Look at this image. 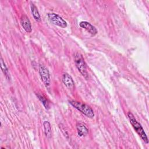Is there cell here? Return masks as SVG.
<instances>
[{
  "mask_svg": "<svg viewBox=\"0 0 149 149\" xmlns=\"http://www.w3.org/2000/svg\"><path fill=\"white\" fill-rule=\"evenodd\" d=\"M79 26L81 28L86 29L88 33H90L92 35H95L98 33L97 29L88 22H86V21L81 22L79 23Z\"/></svg>",
  "mask_w": 149,
  "mask_h": 149,
  "instance_id": "8",
  "label": "cell"
},
{
  "mask_svg": "<svg viewBox=\"0 0 149 149\" xmlns=\"http://www.w3.org/2000/svg\"><path fill=\"white\" fill-rule=\"evenodd\" d=\"M76 128L79 136L81 137L86 136L88 132V130L86 125L81 122H79L78 123H77Z\"/></svg>",
  "mask_w": 149,
  "mask_h": 149,
  "instance_id": "9",
  "label": "cell"
},
{
  "mask_svg": "<svg viewBox=\"0 0 149 149\" xmlns=\"http://www.w3.org/2000/svg\"><path fill=\"white\" fill-rule=\"evenodd\" d=\"M37 95L38 99L40 100V101L42 102V104L44 105V107H45V108L47 109H49V102H48V100L44 96H42L41 95L37 94Z\"/></svg>",
  "mask_w": 149,
  "mask_h": 149,
  "instance_id": "13",
  "label": "cell"
},
{
  "mask_svg": "<svg viewBox=\"0 0 149 149\" xmlns=\"http://www.w3.org/2000/svg\"><path fill=\"white\" fill-rule=\"evenodd\" d=\"M43 126H44L45 135L47 137L50 138L51 137V134H52L50 123L48 121H45L43 123Z\"/></svg>",
  "mask_w": 149,
  "mask_h": 149,
  "instance_id": "11",
  "label": "cell"
},
{
  "mask_svg": "<svg viewBox=\"0 0 149 149\" xmlns=\"http://www.w3.org/2000/svg\"><path fill=\"white\" fill-rule=\"evenodd\" d=\"M47 17L49 21L55 25H56L62 28H65L68 26L67 22L62 17L56 13H48Z\"/></svg>",
  "mask_w": 149,
  "mask_h": 149,
  "instance_id": "4",
  "label": "cell"
},
{
  "mask_svg": "<svg viewBox=\"0 0 149 149\" xmlns=\"http://www.w3.org/2000/svg\"><path fill=\"white\" fill-rule=\"evenodd\" d=\"M62 81L64 85L69 90H73L74 87V83L72 77L68 73H64L62 76Z\"/></svg>",
  "mask_w": 149,
  "mask_h": 149,
  "instance_id": "7",
  "label": "cell"
},
{
  "mask_svg": "<svg viewBox=\"0 0 149 149\" xmlns=\"http://www.w3.org/2000/svg\"><path fill=\"white\" fill-rule=\"evenodd\" d=\"M1 69L3 73V74L5 75V76L7 78H9V71L8 70V68L5 63V62L3 61V59L1 58Z\"/></svg>",
  "mask_w": 149,
  "mask_h": 149,
  "instance_id": "12",
  "label": "cell"
},
{
  "mask_svg": "<svg viewBox=\"0 0 149 149\" xmlns=\"http://www.w3.org/2000/svg\"><path fill=\"white\" fill-rule=\"evenodd\" d=\"M69 103L78 111L81 112L87 117L93 118L94 116V113L93 109L88 105L80 102L75 101H70Z\"/></svg>",
  "mask_w": 149,
  "mask_h": 149,
  "instance_id": "2",
  "label": "cell"
},
{
  "mask_svg": "<svg viewBox=\"0 0 149 149\" xmlns=\"http://www.w3.org/2000/svg\"><path fill=\"white\" fill-rule=\"evenodd\" d=\"M30 8H31V11L33 16L34 19H35V20L37 22H40L41 21V16H40V15L39 13V12L37 8L36 7V6L34 3H31Z\"/></svg>",
  "mask_w": 149,
  "mask_h": 149,
  "instance_id": "10",
  "label": "cell"
},
{
  "mask_svg": "<svg viewBox=\"0 0 149 149\" xmlns=\"http://www.w3.org/2000/svg\"><path fill=\"white\" fill-rule=\"evenodd\" d=\"M74 63L76 66L81 75L86 79L88 78L87 66L83 56L77 52L74 54Z\"/></svg>",
  "mask_w": 149,
  "mask_h": 149,
  "instance_id": "3",
  "label": "cell"
},
{
  "mask_svg": "<svg viewBox=\"0 0 149 149\" xmlns=\"http://www.w3.org/2000/svg\"><path fill=\"white\" fill-rule=\"evenodd\" d=\"M20 24L23 28V29L27 33H31L32 31L31 24V22L28 18V17L26 15H23L20 18Z\"/></svg>",
  "mask_w": 149,
  "mask_h": 149,
  "instance_id": "6",
  "label": "cell"
},
{
  "mask_svg": "<svg viewBox=\"0 0 149 149\" xmlns=\"http://www.w3.org/2000/svg\"><path fill=\"white\" fill-rule=\"evenodd\" d=\"M127 116H128V118L130 120V122L131 125H132V126L134 128V129L135 130V131L140 136V137L141 138V139L146 144H148V140L147 136L143 127L141 126V124L138 122V121L134 118V115L130 112L127 113Z\"/></svg>",
  "mask_w": 149,
  "mask_h": 149,
  "instance_id": "1",
  "label": "cell"
},
{
  "mask_svg": "<svg viewBox=\"0 0 149 149\" xmlns=\"http://www.w3.org/2000/svg\"><path fill=\"white\" fill-rule=\"evenodd\" d=\"M39 73L41 79V81L44 84L45 87H48L51 84V78L48 69L43 65H40L39 66Z\"/></svg>",
  "mask_w": 149,
  "mask_h": 149,
  "instance_id": "5",
  "label": "cell"
}]
</instances>
